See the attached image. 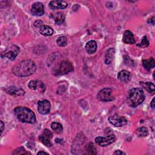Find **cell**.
Listing matches in <instances>:
<instances>
[{"label": "cell", "instance_id": "obj_1", "mask_svg": "<svg viewBox=\"0 0 155 155\" xmlns=\"http://www.w3.org/2000/svg\"><path fill=\"white\" fill-rule=\"evenodd\" d=\"M36 70V65L35 63L30 59L23 60L15 66L12 68V73L13 74L19 76L24 77L33 74Z\"/></svg>", "mask_w": 155, "mask_h": 155}, {"label": "cell", "instance_id": "obj_2", "mask_svg": "<svg viewBox=\"0 0 155 155\" xmlns=\"http://www.w3.org/2000/svg\"><path fill=\"white\" fill-rule=\"evenodd\" d=\"M14 113L17 119L22 122L33 124L36 121L35 113L25 107H16L14 109Z\"/></svg>", "mask_w": 155, "mask_h": 155}, {"label": "cell", "instance_id": "obj_3", "mask_svg": "<svg viewBox=\"0 0 155 155\" xmlns=\"http://www.w3.org/2000/svg\"><path fill=\"white\" fill-rule=\"evenodd\" d=\"M145 97L144 92L141 88H134L128 92V102L130 106L135 107L142 103Z\"/></svg>", "mask_w": 155, "mask_h": 155}, {"label": "cell", "instance_id": "obj_4", "mask_svg": "<svg viewBox=\"0 0 155 155\" xmlns=\"http://www.w3.org/2000/svg\"><path fill=\"white\" fill-rule=\"evenodd\" d=\"M19 48L15 45H12L7 47L1 53V56L2 58H7L8 59L13 61L15 59L18 53H19Z\"/></svg>", "mask_w": 155, "mask_h": 155}, {"label": "cell", "instance_id": "obj_5", "mask_svg": "<svg viewBox=\"0 0 155 155\" xmlns=\"http://www.w3.org/2000/svg\"><path fill=\"white\" fill-rule=\"evenodd\" d=\"M97 97L102 102H109L114 99L112 94V90L110 88H105L101 90L97 94Z\"/></svg>", "mask_w": 155, "mask_h": 155}, {"label": "cell", "instance_id": "obj_6", "mask_svg": "<svg viewBox=\"0 0 155 155\" xmlns=\"http://www.w3.org/2000/svg\"><path fill=\"white\" fill-rule=\"evenodd\" d=\"M116 140V137L113 133L108 134L105 137H97L95 138L96 143L101 147H107L112 143H113Z\"/></svg>", "mask_w": 155, "mask_h": 155}, {"label": "cell", "instance_id": "obj_7", "mask_svg": "<svg viewBox=\"0 0 155 155\" xmlns=\"http://www.w3.org/2000/svg\"><path fill=\"white\" fill-rule=\"evenodd\" d=\"M108 121L110 124L115 127H122L127 124V119L124 117L118 115L117 114H114L108 117Z\"/></svg>", "mask_w": 155, "mask_h": 155}, {"label": "cell", "instance_id": "obj_8", "mask_svg": "<svg viewBox=\"0 0 155 155\" xmlns=\"http://www.w3.org/2000/svg\"><path fill=\"white\" fill-rule=\"evenodd\" d=\"M73 70V66L72 64L67 61H62L60 64V65L58 68V70L57 71L58 74H65Z\"/></svg>", "mask_w": 155, "mask_h": 155}, {"label": "cell", "instance_id": "obj_9", "mask_svg": "<svg viewBox=\"0 0 155 155\" xmlns=\"http://www.w3.org/2000/svg\"><path fill=\"white\" fill-rule=\"evenodd\" d=\"M51 109V104L47 100L39 101L38 102V110L41 114H48Z\"/></svg>", "mask_w": 155, "mask_h": 155}, {"label": "cell", "instance_id": "obj_10", "mask_svg": "<svg viewBox=\"0 0 155 155\" xmlns=\"http://www.w3.org/2000/svg\"><path fill=\"white\" fill-rule=\"evenodd\" d=\"M31 13L33 15L40 16L44 13V5L40 2H36L32 5L31 8Z\"/></svg>", "mask_w": 155, "mask_h": 155}, {"label": "cell", "instance_id": "obj_11", "mask_svg": "<svg viewBox=\"0 0 155 155\" xmlns=\"http://www.w3.org/2000/svg\"><path fill=\"white\" fill-rule=\"evenodd\" d=\"M49 6L52 10L64 9L68 6V4L64 1L56 0L51 1L49 4Z\"/></svg>", "mask_w": 155, "mask_h": 155}, {"label": "cell", "instance_id": "obj_12", "mask_svg": "<svg viewBox=\"0 0 155 155\" xmlns=\"http://www.w3.org/2000/svg\"><path fill=\"white\" fill-rule=\"evenodd\" d=\"M6 91L7 93L13 96H23L25 94V91L20 88H17L16 87H9L6 88Z\"/></svg>", "mask_w": 155, "mask_h": 155}, {"label": "cell", "instance_id": "obj_13", "mask_svg": "<svg viewBox=\"0 0 155 155\" xmlns=\"http://www.w3.org/2000/svg\"><path fill=\"white\" fill-rule=\"evenodd\" d=\"M122 40L124 43L128 44H133L136 42V41L134 38L133 34L130 30L125 31L123 35Z\"/></svg>", "mask_w": 155, "mask_h": 155}, {"label": "cell", "instance_id": "obj_14", "mask_svg": "<svg viewBox=\"0 0 155 155\" xmlns=\"http://www.w3.org/2000/svg\"><path fill=\"white\" fill-rule=\"evenodd\" d=\"M28 87L33 90H37L38 89V87H39V90L41 91H44L45 90V85L44 84H42L41 82L40 81H34V80H31L29 82L28 85Z\"/></svg>", "mask_w": 155, "mask_h": 155}, {"label": "cell", "instance_id": "obj_15", "mask_svg": "<svg viewBox=\"0 0 155 155\" xmlns=\"http://www.w3.org/2000/svg\"><path fill=\"white\" fill-rule=\"evenodd\" d=\"M115 50L113 48H110L106 51L105 56V63L106 64H110L113 61L114 57Z\"/></svg>", "mask_w": 155, "mask_h": 155}, {"label": "cell", "instance_id": "obj_16", "mask_svg": "<svg viewBox=\"0 0 155 155\" xmlns=\"http://www.w3.org/2000/svg\"><path fill=\"white\" fill-rule=\"evenodd\" d=\"M97 49V44L96 41L91 40L88 41L85 45V50L89 54L94 53Z\"/></svg>", "mask_w": 155, "mask_h": 155}, {"label": "cell", "instance_id": "obj_17", "mask_svg": "<svg viewBox=\"0 0 155 155\" xmlns=\"http://www.w3.org/2000/svg\"><path fill=\"white\" fill-rule=\"evenodd\" d=\"M39 33L44 36H51L53 34V30L48 25H42L39 28Z\"/></svg>", "mask_w": 155, "mask_h": 155}, {"label": "cell", "instance_id": "obj_18", "mask_svg": "<svg viewBox=\"0 0 155 155\" xmlns=\"http://www.w3.org/2000/svg\"><path fill=\"white\" fill-rule=\"evenodd\" d=\"M117 78L121 82H127L130 79V73L127 70H122L118 73Z\"/></svg>", "mask_w": 155, "mask_h": 155}, {"label": "cell", "instance_id": "obj_19", "mask_svg": "<svg viewBox=\"0 0 155 155\" xmlns=\"http://www.w3.org/2000/svg\"><path fill=\"white\" fill-rule=\"evenodd\" d=\"M142 64L143 67L148 71H150L152 68L155 66V61L153 58H151L148 59H144L142 61Z\"/></svg>", "mask_w": 155, "mask_h": 155}, {"label": "cell", "instance_id": "obj_20", "mask_svg": "<svg viewBox=\"0 0 155 155\" xmlns=\"http://www.w3.org/2000/svg\"><path fill=\"white\" fill-rule=\"evenodd\" d=\"M53 18L54 19L55 23L56 24H61L65 20V16L61 12H57V13L53 14Z\"/></svg>", "mask_w": 155, "mask_h": 155}, {"label": "cell", "instance_id": "obj_21", "mask_svg": "<svg viewBox=\"0 0 155 155\" xmlns=\"http://www.w3.org/2000/svg\"><path fill=\"white\" fill-rule=\"evenodd\" d=\"M142 87L149 93L153 94L155 91V86L154 85L150 82H147L142 83Z\"/></svg>", "mask_w": 155, "mask_h": 155}, {"label": "cell", "instance_id": "obj_22", "mask_svg": "<svg viewBox=\"0 0 155 155\" xmlns=\"http://www.w3.org/2000/svg\"><path fill=\"white\" fill-rule=\"evenodd\" d=\"M51 128L54 131V132L58 134L61 133L63 131L62 125H61V124L59 122H52L51 124Z\"/></svg>", "mask_w": 155, "mask_h": 155}, {"label": "cell", "instance_id": "obj_23", "mask_svg": "<svg viewBox=\"0 0 155 155\" xmlns=\"http://www.w3.org/2000/svg\"><path fill=\"white\" fill-rule=\"evenodd\" d=\"M39 139L40 140V141L44 144L45 146L47 147H51L52 145V143L50 141V139L49 137L44 135V134H41L39 137Z\"/></svg>", "mask_w": 155, "mask_h": 155}, {"label": "cell", "instance_id": "obj_24", "mask_svg": "<svg viewBox=\"0 0 155 155\" xmlns=\"http://www.w3.org/2000/svg\"><path fill=\"white\" fill-rule=\"evenodd\" d=\"M136 134L139 137H143L147 136L148 134V129L145 127H141L140 128H138L136 131Z\"/></svg>", "mask_w": 155, "mask_h": 155}, {"label": "cell", "instance_id": "obj_25", "mask_svg": "<svg viewBox=\"0 0 155 155\" xmlns=\"http://www.w3.org/2000/svg\"><path fill=\"white\" fill-rule=\"evenodd\" d=\"M56 43L59 47H64L67 45V39L65 36H60L57 39Z\"/></svg>", "mask_w": 155, "mask_h": 155}, {"label": "cell", "instance_id": "obj_26", "mask_svg": "<svg viewBox=\"0 0 155 155\" xmlns=\"http://www.w3.org/2000/svg\"><path fill=\"white\" fill-rule=\"evenodd\" d=\"M85 150L88 154H96V148L92 143H89L85 147Z\"/></svg>", "mask_w": 155, "mask_h": 155}, {"label": "cell", "instance_id": "obj_27", "mask_svg": "<svg viewBox=\"0 0 155 155\" xmlns=\"http://www.w3.org/2000/svg\"><path fill=\"white\" fill-rule=\"evenodd\" d=\"M30 154L29 152L26 151L24 148L21 147L18 148L13 152V154Z\"/></svg>", "mask_w": 155, "mask_h": 155}, {"label": "cell", "instance_id": "obj_28", "mask_svg": "<svg viewBox=\"0 0 155 155\" xmlns=\"http://www.w3.org/2000/svg\"><path fill=\"white\" fill-rule=\"evenodd\" d=\"M148 45H149V41L147 39V37L146 36H144L142 38L141 42L139 43V44H138L137 45L139 46L140 47L144 48V47H147V46H148Z\"/></svg>", "mask_w": 155, "mask_h": 155}, {"label": "cell", "instance_id": "obj_29", "mask_svg": "<svg viewBox=\"0 0 155 155\" xmlns=\"http://www.w3.org/2000/svg\"><path fill=\"white\" fill-rule=\"evenodd\" d=\"M42 134H44V135H45V136H48V137H49L51 138V139L52 137H53V134H52L51 132L49 130H48V129H45V130H44Z\"/></svg>", "mask_w": 155, "mask_h": 155}, {"label": "cell", "instance_id": "obj_30", "mask_svg": "<svg viewBox=\"0 0 155 155\" xmlns=\"http://www.w3.org/2000/svg\"><path fill=\"white\" fill-rule=\"evenodd\" d=\"M0 124H1V125H0L1 126V134H2V131L4 130V124L2 120L0 121Z\"/></svg>", "mask_w": 155, "mask_h": 155}, {"label": "cell", "instance_id": "obj_31", "mask_svg": "<svg viewBox=\"0 0 155 155\" xmlns=\"http://www.w3.org/2000/svg\"><path fill=\"white\" fill-rule=\"evenodd\" d=\"M113 154H116V155H120V154H125V153H123L122 151H120V150H117V151H116L114 153H113Z\"/></svg>", "mask_w": 155, "mask_h": 155}, {"label": "cell", "instance_id": "obj_32", "mask_svg": "<svg viewBox=\"0 0 155 155\" xmlns=\"http://www.w3.org/2000/svg\"><path fill=\"white\" fill-rule=\"evenodd\" d=\"M150 106L152 108H154V107H155V105H154V98H153L150 103Z\"/></svg>", "mask_w": 155, "mask_h": 155}, {"label": "cell", "instance_id": "obj_33", "mask_svg": "<svg viewBox=\"0 0 155 155\" xmlns=\"http://www.w3.org/2000/svg\"><path fill=\"white\" fill-rule=\"evenodd\" d=\"M47 154L48 153L45 152V151H39V152L38 153V154Z\"/></svg>", "mask_w": 155, "mask_h": 155}]
</instances>
